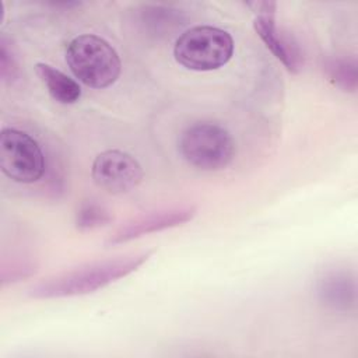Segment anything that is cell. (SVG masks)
Masks as SVG:
<instances>
[{
  "label": "cell",
  "instance_id": "6da1fadb",
  "mask_svg": "<svg viewBox=\"0 0 358 358\" xmlns=\"http://www.w3.org/2000/svg\"><path fill=\"white\" fill-rule=\"evenodd\" d=\"M151 255L152 252L148 250L88 263L36 282L28 289V295L36 299L87 295L131 274L141 267Z\"/></svg>",
  "mask_w": 358,
  "mask_h": 358
},
{
  "label": "cell",
  "instance_id": "277c9868",
  "mask_svg": "<svg viewBox=\"0 0 358 358\" xmlns=\"http://www.w3.org/2000/svg\"><path fill=\"white\" fill-rule=\"evenodd\" d=\"M179 151L192 166L201 171H218L232 161L235 143L222 126L213 122H196L182 131Z\"/></svg>",
  "mask_w": 358,
  "mask_h": 358
},
{
  "label": "cell",
  "instance_id": "8fae6325",
  "mask_svg": "<svg viewBox=\"0 0 358 358\" xmlns=\"http://www.w3.org/2000/svg\"><path fill=\"white\" fill-rule=\"evenodd\" d=\"M35 71L41 81L45 84L49 95L59 103L71 105L81 96V87L63 71L46 63H36Z\"/></svg>",
  "mask_w": 358,
  "mask_h": 358
},
{
  "label": "cell",
  "instance_id": "4fadbf2b",
  "mask_svg": "<svg viewBox=\"0 0 358 358\" xmlns=\"http://www.w3.org/2000/svg\"><path fill=\"white\" fill-rule=\"evenodd\" d=\"M112 221L110 211L101 203L94 200L83 201L76 213L74 224L80 231H90L103 227Z\"/></svg>",
  "mask_w": 358,
  "mask_h": 358
},
{
  "label": "cell",
  "instance_id": "9c48e42d",
  "mask_svg": "<svg viewBox=\"0 0 358 358\" xmlns=\"http://www.w3.org/2000/svg\"><path fill=\"white\" fill-rule=\"evenodd\" d=\"M130 22L147 38H166L186 24L182 10L166 4H140L133 8Z\"/></svg>",
  "mask_w": 358,
  "mask_h": 358
},
{
  "label": "cell",
  "instance_id": "5b68a950",
  "mask_svg": "<svg viewBox=\"0 0 358 358\" xmlns=\"http://www.w3.org/2000/svg\"><path fill=\"white\" fill-rule=\"evenodd\" d=\"M0 168L13 182L29 185L45 175L46 159L39 143L32 136L18 129L6 127L0 133Z\"/></svg>",
  "mask_w": 358,
  "mask_h": 358
},
{
  "label": "cell",
  "instance_id": "7a4b0ae2",
  "mask_svg": "<svg viewBox=\"0 0 358 358\" xmlns=\"http://www.w3.org/2000/svg\"><path fill=\"white\" fill-rule=\"evenodd\" d=\"M66 62L80 83L95 90L110 87L122 70L117 52L96 35H80L71 39L66 48Z\"/></svg>",
  "mask_w": 358,
  "mask_h": 358
},
{
  "label": "cell",
  "instance_id": "7c38bea8",
  "mask_svg": "<svg viewBox=\"0 0 358 358\" xmlns=\"http://www.w3.org/2000/svg\"><path fill=\"white\" fill-rule=\"evenodd\" d=\"M327 78L345 92H355L358 87V63L354 56H330L323 62Z\"/></svg>",
  "mask_w": 358,
  "mask_h": 358
},
{
  "label": "cell",
  "instance_id": "30bf717a",
  "mask_svg": "<svg viewBox=\"0 0 358 358\" xmlns=\"http://www.w3.org/2000/svg\"><path fill=\"white\" fill-rule=\"evenodd\" d=\"M316 295L331 310L348 312L357 303V282L350 270L334 268L323 273L316 282Z\"/></svg>",
  "mask_w": 358,
  "mask_h": 358
},
{
  "label": "cell",
  "instance_id": "52a82bcc",
  "mask_svg": "<svg viewBox=\"0 0 358 358\" xmlns=\"http://www.w3.org/2000/svg\"><path fill=\"white\" fill-rule=\"evenodd\" d=\"M91 176L101 189L119 194L134 189L141 182L143 168L133 155L119 150H108L95 157Z\"/></svg>",
  "mask_w": 358,
  "mask_h": 358
},
{
  "label": "cell",
  "instance_id": "3957f363",
  "mask_svg": "<svg viewBox=\"0 0 358 358\" xmlns=\"http://www.w3.org/2000/svg\"><path fill=\"white\" fill-rule=\"evenodd\" d=\"M232 53V36L227 31L210 25L186 29L173 46L175 60L193 71L217 70L229 62Z\"/></svg>",
  "mask_w": 358,
  "mask_h": 358
},
{
  "label": "cell",
  "instance_id": "9a60e30c",
  "mask_svg": "<svg viewBox=\"0 0 358 358\" xmlns=\"http://www.w3.org/2000/svg\"><path fill=\"white\" fill-rule=\"evenodd\" d=\"M35 271H36V266L31 260H27V259L11 260L10 263H3L0 280L3 285H7V284L18 282L24 278H28L32 274H35Z\"/></svg>",
  "mask_w": 358,
  "mask_h": 358
},
{
  "label": "cell",
  "instance_id": "5bb4252c",
  "mask_svg": "<svg viewBox=\"0 0 358 358\" xmlns=\"http://www.w3.org/2000/svg\"><path fill=\"white\" fill-rule=\"evenodd\" d=\"M0 77L6 84H14L21 77V69L13 42L1 34L0 36Z\"/></svg>",
  "mask_w": 358,
  "mask_h": 358
},
{
  "label": "cell",
  "instance_id": "8992f818",
  "mask_svg": "<svg viewBox=\"0 0 358 358\" xmlns=\"http://www.w3.org/2000/svg\"><path fill=\"white\" fill-rule=\"evenodd\" d=\"M246 6L250 7L256 14L253 27L267 49L284 64L289 73H299L303 66V55L298 41L277 27V4L274 1H252L246 3Z\"/></svg>",
  "mask_w": 358,
  "mask_h": 358
},
{
  "label": "cell",
  "instance_id": "ba28073f",
  "mask_svg": "<svg viewBox=\"0 0 358 358\" xmlns=\"http://www.w3.org/2000/svg\"><path fill=\"white\" fill-rule=\"evenodd\" d=\"M194 215H196V208L193 206L172 207V208H165V210H158L150 214H144L122 225L113 235L109 236L106 245L115 246V245L130 242L133 239H137L140 236H144L152 232L175 228L192 221Z\"/></svg>",
  "mask_w": 358,
  "mask_h": 358
}]
</instances>
